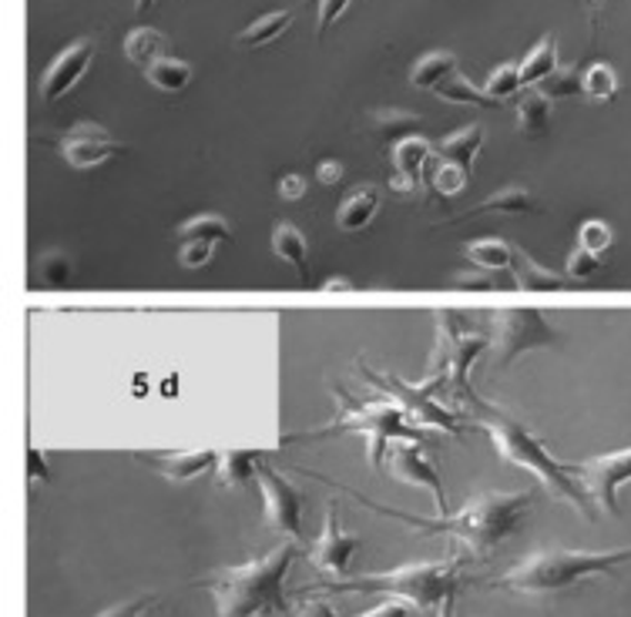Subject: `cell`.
Wrapping results in <instances>:
<instances>
[{"label": "cell", "mask_w": 631, "mask_h": 617, "mask_svg": "<svg viewBox=\"0 0 631 617\" xmlns=\"http://www.w3.org/2000/svg\"><path fill=\"white\" fill-rule=\"evenodd\" d=\"M360 497V494H353ZM363 507L403 520L420 534H433V537H450L453 544H460L467 550V557H494L511 537L521 534L531 507H534V494L531 490H514V494H501V490H488L478 494L473 500H467L457 514L450 517H413L403 510H390L383 504H373L370 497H360Z\"/></svg>", "instance_id": "obj_1"}, {"label": "cell", "mask_w": 631, "mask_h": 617, "mask_svg": "<svg viewBox=\"0 0 631 617\" xmlns=\"http://www.w3.org/2000/svg\"><path fill=\"white\" fill-rule=\"evenodd\" d=\"M457 396L470 406V416H463V419H470L473 426L488 433V439L494 443L501 459H508L511 467H518V471H528L548 494H554L558 500L571 504L588 520L594 517L591 497L581 487V481L574 477V471L568 467V463L554 459L548 453V446L518 416H511L508 409H501V406L488 403L484 396H478V393H473V386L460 390Z\"/></svg>", "instance_id": "obj_2"}, {"label": "cell", "mask_w": 631, "mask_h": 617, "mask_svg": "<svg viewBox=\"0 0 631 617\" xmlns=\"http://www.w3.org/2000/svg\"><path fill=\"white\" fill-rule=\"evenodd\" d=\"M296 550L299 544L279 540L262 557L206 574L196 580V587L212 594L219 617H282L289 614L286 574L296 560Z\"/></svg>", "instance_id": "obj_3"}, {"label": "cell", "mask_w": 631, "mask_h": 617, "mask_svg": "<svg viewBox=\"0 0 631 617\" xmlns=\"http://www.w3.org/2000/svg\"><path fill=\"white\" fill-rule=\"evenodd\" d=\"M631 560V547L618 550H568V547H541L531 557L518 560L494 587L521 594V597H554L594 577H618V570Z\"/></svg>", "instance_id": "obj_4"}, {"label": "cell", "mask_w": 631, "mask_h": 617, "mask_svg": "<svg viewBox=\"0 0 631 617\" xmlns=\"http://www.w3.org/2000/svg\"><path fill=\"white\" fill-rule=\"evenodd\" d=\"M460 567H463V557L453 554L447 560L403 564L397 570L323 580V584H316V587H327L333 594H390V597L407 600L410 607H420V610L433 614L447 600H453V590L460 584Z\"/></svg>", "instance_id": "obj_5"}, {"label": "cell", "mask_w": 631, "mask_h": 617, "mask_svg": "<svg viewBox=\"0 0 631 617\" xmlns=\"http://www.w3.org/2000/svg\"><path fill=\"white\" fill-rule=\"evenodd\" d=\"M337 399L343 403L340 416L323 426L309 433L312 439H323V436H337V433H357L370 443V463L377 471H383V456H387V446L393 439H417V443H430V436L393 403V399H377V403H363V399H353L343 386L337 390Z\"/></svg>", "instance_id": "obj_6"}, {"label": "cell", "mask_w": 631, "mask_h": 617, "mask_svg": "<svg viewBox=\"0 0 631 617\" xmlns=\"http://www.w3.org/2000/svg\"><path fill=\"white\" fill-rule=\"evenodd\" d=\"M488 350H491V336L470 333L457 313L440 308L437 313V353L430 360V380L420 383V386L427 393H433V386H453V393L467 390L470 386V380H467L470 366L478 363Z\"/></svg>", "instance_id": "obj_7"}, {"label": "cell", "mask_w": 631, "mask_h": 617, "mask_svg": "<svg viewBox=\"0 0 631 617\" xmlns=\"http://www.w3.org/2000/svg\"><path fill=\"white\" fill-rule=\"evenodd\" d=\"M491 350L498 370H511V363L524 353L548 350L558 343V330L544 320L541 308H501L491 316Z\"/></svg>", "instance_id": "obj_8"}, {"label": "cell", "mask_w": 631, "mask_h": 617, "mask_svg": "<svg viewBox=\"0 0 631 617\" xmlns=\"http://www.w3.org/2000/svg\"><path fill=\"white\" fill-rule=\"evenodd\" d=\"M256 481H259V490H262V524L269 530H279L292 544H306V534H302V490L292 487L279 471H272L269 463H259Z\"/></svg>", "instance_id": "obj_9"}, {"label": "cell", "mask_w": 631, "mask_h": 617, "mask_svg": "<svg viewBox=\"0 0 631 617\" xmlns=\"http://www.w3.org/2000/svg\"><path fill=\"white\" fill-rule=\"evenodd\" d=\"M360 370H363V376L377 386V393L390 396L420 429H423V426H433V429L450 433V436H460V433H463V426H460L463 413H447L440 403L430 399V393H427L423 386L403 383V380H397V376H380V373H373V370H367V366H360Z\"/></svg>", "instance_id": "obj_10"}, {"label": "cell", "mask_w": 631, "mask_h": 617, "mask_svg": "<svg viewBox=\"0 0 631 617\" xmlns=\"http://www.w3.org/2000/svg\"><path fill=\"white\" fill-rule=\"evenodd\" d=\"M383 471L400 481V484H410V487H420V490H430L433 504H437V514L447 517V487L440 481V471L437 463L427 456L423 443L417 439H393L387 446V456H383Z\"/></svg>", "instance_id": "obj_11"}, {"label": "cell", "mask_w": 631, "mask_h": 617, "mask_svg": "<svg viewBox=\"0 0 631 617\" xmlns=\"http://www.w3.org/2000/svg\"><path fill=\"white\" fill-rule=\"evenodd\" d=\"M574 477L581 481V487L588 490L591 504L608 510V514H618V490L624 484H631V446L628 449H614V453H601V456H591L578 467H571Z\"/></svg>", "instance_id": "obj_12"}, {"label": "cell", "mask_w": 631, "mask_h": 617, "mask_svg": "<svg viewBox=\"0 0 631 617\" xmlns=\"http://www.w3.org/2000/svg\"><path fill=\"white\" fill-rule=\"evenodd\" d=\"M360 547H363V537L340 524V507H337V500H330L323 534H320V540H312V547H309L312 567L320 574H327L330 580L350 577V564H353Z\"/></svg>", "instance_id": "obj_13"}, {"label": "cell", "mask_w": 631, "mask_h": 617, "mask_svg": "<svg viewBox=\"0 0 631 617\" xmlns=\"http://www.w3.org/2000/svg\"><path fill=\"white\" fill-rule=\"evenodd\" d=\"M121 141L101 128V124H91V121H81L74 124L64 138H61V159L71 165V169H98L104 162H111L114 154H121Z\"/></svg>", "instance_id": "obj_14"}, {"label": "cell", "mask_w": 631, "mask_h": 617, "mask_svg": "<svg viewBox=\"0 0 631 617\" xmlns=\"http://www.w3.org/2000/svg\"><path fill=\"white\" fill-rule=\"evenodd\" d=\"M144 467H151L158 477H166L169 484H192L206 474H216L219 453L216 449H141L134 453Z\"/></svg>", "instance_id": "obj_15"}, {"label": "cell", "mask_w": 631, "mask_h": 617, "mask_svg": "<svg viewBox=\"0 0 631 617\" xmlns=\"http://www.w3.org/2000/svg\"><path fill=\"white\" fill-rule=\"evenodd\" d=\"M91 61H94V41H78V44H71L68 51H61L58 58H54V64L44 71V78H41V98L48 101V104H54V101H61L81 78H84V71L91 68Z\"/></svg>", "instance_id": "obj_16"}, {"label": "cell", "mask_w": 631, "mask_h": 617, "mask_svg": "<svg viewBox=\"0 0 631 617\" xmlns=\"http://www.w3.org/2000/svg\"><path fill=\"white\" fill-rule=\"evenodd\" d=\"M433 159V144L423 134H413L400 144H393V179L390 189L400 195H413L420 192V172L423 165Z\"/></svg>", "instance_id": "obj_17"}, {"label": "cell", "mask_w": 631, "mask_h": 617, "mask_svg": "<svg viewBox=\"0 0 631 617\" xmlns=\"http://www.w3.org/2000/svg\"><path fill=\"white\" fill-rule=\"evenodd\" d=\"M484 138H488L484 124H470V128L443 138L433 151L440 154V162H450V165H457V169H463L470 175L473 162H478V151L484 148Z\"/></svg>", "instance_id": "obj_18"}, {"label": "cell", "mask_w": 631, "mask_h": 617, "mask_svg": "<svg viewBox=\"0 0 631 617\" xmlns=\"http://www.w3.org/2000/svg\"><path fill=\"white\" fill-rule=\"evenodd\" d=\"M377 212H380V192L373 185H363L343 199V205L337 212V225L343 232H363L377 219Z\"/></svg>", "instance_id": "obj_19"}, {"label": "cell", "mask_w": 631, "mask_h": 617, "mask_svg": "<svg viewBox=\"0 0 631 617\" xmlns=\"http://www.w3.org/2000/svg\"><path fill=\"white\" fill-rule=\"evenodd\" d=\"M511 275H514L518 289H528V292H558V289L568 285L564 275H558V272L538 265V262H534L524 249H518V245H514V255H511Z\"/></svg>", "instance_id": "obj_20"}, {"label": "cell", "mask_w": 631, "mask_h": 617, "mask_svg": "<svg viewBox=\"0 0 631 617\" xmlns=\"http://www.w3.org/2000/svg\"><path fill=\"white\" fill-rule=\"evenodd\" d=\"M259 449H226L219 453V467H216V481L219 487H246L249 481H256V471H259Z\"/></svg>", "instance_id": "obj_21"}, {"label": "cell", "mask_w": 631, "mask_h": 617, "mask_svg": "<svg viewBox=\"0 0 631 617\" xmlns=\"http://www.w3.org/2000/svg\"><path fill=\"white\" fill-rule=\"evenodd\" d=\"M367 131L380 141V144H400L413 134H420V118L410 111H377L367 121Z\"/></svg>", "instance_id": "obj_22"}, {"label": "cell", "mask_w": 631, "mask_h": 617, "mask_svg": "<svg viewBox=\"0 0 631 617\" xmlns=\"http://www.w3.org/2000/svg\"><path fill=\"white\" fill-rule=\"evenodd\" d=\"M518 128L528 138H544L551 128V98H544L538 88H524L518 98Z\"/></svg>", "instance_id": "obj_23"}, {"label": "cell", "mask_w": 631, "mask_h": 617, "mask_svg": "<svg viewBox=\"0 0 631 617\" xmlns=\"http://www.w3.org/2000/svg\"><path fill=\"white\" fill-rule=\"evenodd\" d=\"M272 252L299 272V279H309V242L292 222H279L272 232Z\"/></svg>", "instance_id": "obj_24"}, {"label": "cell", "mask_w": 631, "mask_h": 617, "mask_svg": "<svg viewBox=\"0 0 631 617\" xmlns=\"http://www.w3.org/2000/svg\"><path fill=\"white\" fill-rule=\"evenodd\" d=\"M124 58L138 68H151L154 61L169 58V41L162 31H151V28H134L128 38H124Z\"/></svg>", "instance_id": "obj_25"}, {"label": "cell", "mask_w": 631, "mask_h": 617, "mask_svg": "<svg viewBox=\"0 0 631 617\" xmlns=\"http://www.w3.org/2000/svg\"><path fill=\"white\" fill-rule=\"evenodd\" d=\"M488 212H498V215H528V212H538V202L528 189H504V192H494L488 202L473 205L467 215H488Z\"/></svg>", "instance_id": "obj_26"}, {"label": "cell", "mask_w": 631, "mask_h": 617, "mask_svg": "<svg viewBox=\"0 0 631 617\" xmlns=\"http://www.w3.org/2000/svg\"><path fill=\"white\" fill-rule=\"evenodd\" d=\"M433 94L440 98V101H450V104H467V108H494L498 101L494 98H488L481 88H473L460 71H453L447 81H440L437 88H433Z\"/></svg>", "instance_id": "obj_27"}, {"label": "cell", "mask_w": 631, "mask_h": 617, "mask_svg": "<svg viewBox=\"0 0 631 617\" xmlns=\"http://www.w3.org/2000/svg\"><path fill=\"white\" fill-rule=\"evenodd\" d=\"M457 71V58L447 54V51H437V54H427L413 64L410 71V84L420 88V91H433L440 81H447L450 74Z\"/></svg>", "instance_id": "obj_28"}, {"label": "cell", "mask_w": 631, "mask_h": 617, "mask_svg": "<svg viewBox=\"0 0 631 617\" xmlns=\"http://www.w3.org/2000/svg\"><path fill=\"white\" fill-rule=\"evenodd\" d=\"M511 255H514V245L504 242V239H481V242H470L467 245V259L484 269V272H504L511 269Z\"/></svg>", "instance_id": "obj_29"}, {"label": "cell", "mask_w": 631, "mask_h": 617, "mask_svg": "<svg viewBox=\"0 0 631 617\" xmlns=\"http://www.w3.org/2000/svg\"><path fill=\"white\" fill-rule=\"evenodd\" d=\"M144 78H148L158 91L176 94V91L189 88V81H192V64H186V61H179V58H162V61H154V64L144 71Z\"/></svg>", "instance_id": "obj_30"}, {"label": "cell", "mask_w": 631, "mask_h": 617, "mask_svg": "<svg viewBox=\"0 0 631 617\" xmlns=\"http://www.w3.org/2000/svg\"><path fill=\"white\" fill-rule=\"evenodd\" d=\"M558 68V51H554V38L548 34L524 61H521V84L524 88H538L548 74H554Z\"/></svg>", "instance_id": "obj_31"}, {"label": "cell", "mask_w": 631, "mask_h": 617, "mask_svg": "<svg viewBox=\"0 0 631 617\" xmlns=\"http://www.w3.org/2000/svg\"><path fill=\"white\" fill-rule=\"evenodd\" d=\"M232 239V229L222 215H196L189 219L182 229H179V242H229Z\"/></svg>", "instance_id": "obj_32"}, {"label": "cell", "mask_w": 631, "mask_h": 617, "mask_svg": "<svg viewBox=\"0 0 631 617\" xmlns=\"http://www.w3.org/2000/svg\"><path fill=\"white\" fill-rule=\"evenodd\" d=\"M292 24V14L289 11H272V14H262L259 21H252L242 34H239V44L242 48H262L269 41H276L286 28Z\"/></svg>", "instance_id": "obj_33"}, {"label": "cell", "mask_w": 631, "mask_h": 617, "mask_svg": "<svg viewBox=\"0 0 631 617\" xmlns=\"http://www.w3.org/2000/svg\"><path fill=\"white\" fill-rule=\"evenodd\" d=\"M538 91H541L544 98H551V101H558V98H574V94L584 91V88H581V71L558 64L554 74H548V78L538 84Z\"/></svg>", "instance_id": "obj_34"}, {"label": "cell", "mask_w": 631, "mask_h": 617, "mask_svg": "<svg viewBox=\"0 0 631 617\" xmlns=\"http://www.w3.org/2000/svg\"><path fill=\"white\" fill-rule=\"evenodd\" d=\"M94 617H162V597L158 594H138L131 600H118L108 610Z\"/></svg>", "instance_id": "obj_35"}, {"label": "cell", "mask_w": 631, "mask_h": 617, "mask_svg": "<svg viewBox=\"0 0 631 617\" xmlns=\"http://www.w3.org/2000/svg\"><path fill=\"white\" fill-rule=\"evenodd\" d=\"M521 88H524V84H521V64H501V68L491 71V78H488V84H484V94L501 104L508 94H518Z\"/></svg>", "instance_id": "obj_36"}, {"label": "cell", "mask_w": 631, "mask_h": 617, "mask_svg": "<svg viewBox=\"0 0 631 617\" xmlns=\"http://www.w3.org/2000/svg\"><path fill=\"white\" fill-rule=\"evenodd\" d=\"M581 88L594 101H611L614 91H618V78H614V71L608 64H591L588 74L581 78Z\"/></svg>", "instance_id": "obj_37"}, {"label": "cell", "mask_w": 631, "mask_h": 617, "mask_svg": "<svg viewBox=\"0 0 631 617\" xmlns=\"http://www.w3.org/2000/svg\"><path fill=\"white\" fill-rule=\"evenodd\" d=\"M611 225L608 222H601V219H588V222H581V229H578V245L584 249V252H591V255H601V252H608L611 249Z\"/></svg>", "instance_id": "obj_38"}, {"label": "cell", "mask_w": 631, "mask_h": 617, "mask_svg": "<svg viewBox=\"0 0 631 617\" xmlns=\"http://www.w3.org/2000/svg\"><path fill=\"white\" fill-rule=\"evenodd\" d=\"M453 289H473V292H498V289H518L514 282H501V272H457Z\"/></svg>", "instance_id": "obj_39"}, {"label": "cell", "mask_w": 631, "mask_h": 617, "mask_svg": "<svg viewBox=\"0 0 631 617\" xmlns=\"http://www.w3.org/2000/svg\"><path fill=\"white\" fill-rule=\"evenodd\" d=\"M467 182H470V175L463 172V169H457V165H450V162H440L437 169H433V185H437V192L440 195H460L463 189H467Z\"/></svg>", "instance_id": "obj_40"}, {"label": "cell", "mask_w": 631, "mask_h": 617, "mask_svg": "<svg viewBox=\"0 0 631 617\" xmlns=\"http://www.w3.org/2000/svg\"><path fill=\"white\" fill-rule=\"evenodd\" d=\"M601 269V255H591V252H584L581 245H574L571 249V255H568V265H564V275L568 279H591L594 272Z\"/></svg>", "instance_id": "obj_41"}, {"label": "cell", "mask_w": 631, "mask_h": 617, "mask_svg": "<svg viewBox=\"0 0 631 617\" xmlns=\"http://www.w3.org/2000/svg\"><path fill=\"white\" fill-rule=\"evenodd\" d=\"M212 252H216L212 242H182V249H179V262H182L186 269H202V265L212 262Z\"/></svg>", "instance_id": "obj_42"}, {"label": "cell", "mask_w": 631, "mask_h": 617, "mask_svg": "<svg viewBox=\"0 0 631 617\" xmlns=\"http://www.w3.org/2000/svg\"><path fill=\"white\" fill-rule=\"evenodd\" d=\"M41 272H44V282H51V285H64V282L71 279V262H68L64 255L51 252V255H44Z\"/></svg>", "instance_id": "obj_43"}, {"label": "cell", "mask_w": 631, "mask_h": 617, "mask_svg": "<svg viewBox=\"0 0 631 617\" xmlns=\"http://www.w3.org/2000/svg\"><path fill=\"white\" fill-rule=\"evenodd\" d=\"M350 8V0H320V38L340 21V14Z\"/></svg>", "instance_id": "obj_44"}, {"label": "cell", "mask_w": 631, "mask_h": 617, "mask_svg": "<svg viewBox=\"0 0 631 617\" xmlns=\"http://www.w3.org/2000/svg\"><path fill=\"white\" fill-rule=\"evenodd\" d=\"M292 617H337V610H333V604L323 600V597H312V600L306 597V600L296 604Z\"/></svg>", "instance_id": "obj_45"}, {"label": "cell", "mask_w": 631, "mask_h": 617, "mask_svg": "<svg viewBox=\"0 0 631 617\" xmlns=\"http://www.w3.org/2000/svg\"><path fill=\"white\" fill-rule=\"evenodd\" d=\"M306 189H309V185H306V179H302V175H296V172H289V175H282V179H279V189H276V192H279V199H282V202H299V199L306 195Z\"/></svg>", "instance_id": "obj_46"}, {"label": "cell", "mask_w": 631, "mask_h": 617, "mask_svg": "<svg viewBox=\"0 0 631 617\" xmlns=\"http://www.w3.org/2000/svg\"><path fill=\"white\" fill-rule=\"evenodd\" d=\"M357 617H410V604L400 600V597H390V600H383V604H377V607H370Z\"/></svg>", "instance_id": "obj_47"}, {"label": "cell", "mask_w": 631, "mask_h": 617, "mask_svg": "<svg viewBox=\"0 0 631 617\" xmlns=\"http://www.w3.org/2000/svg\"><path fill=\"white\" fill-rule=\"evenodd\" d=\"M316 179H320L323 185H337L343 179V165L340 162H323L320 169H316Z\"/></svg>", "instance_id": "obj_48"}, {"label": "cell", "mask_w": 631, "mask_h": 617, "mask_svg": "<svg viewBox=\"0 0 631 617\" xmlns=\"http://www.w3.org/2000/svg\"><path fill=\"white\" fill-rule=\"evenodd\" d=\"M28 459H31V481H41V477L48 481V459L41 463V449L38 446L28 449Z\"/></svg>", "instance_id": "obj_49"}, {"label": "cell", "mask_w": 631, "mask_h": 617, "mask_svg": "<svg viewBox=\"0 0 631 617\" xmlns=\"http://www.w3.org/2000/svg\"><path fill=\"white\" fill-rule=\"evenodd\" d=\"M327 292H337V289H343V292H353V282L350 279H330L327 285H323Z\"/></svg>", "instance_id": "obj_50"}, {"label": "cell", "mask_w": 631, "mask_h": 617, "mask_svg": "<svg viewBox=\"0 0 631 617\" xmlns=\"http://www.w3.org/2000/svg\"><path fill=\"white\" fill-rule=\"evenodd\" d=\"M154 4V0H134V8H138V14H144L148 8Z\"/></svg>", "instance_id": "obj_51"}]
</instances>
